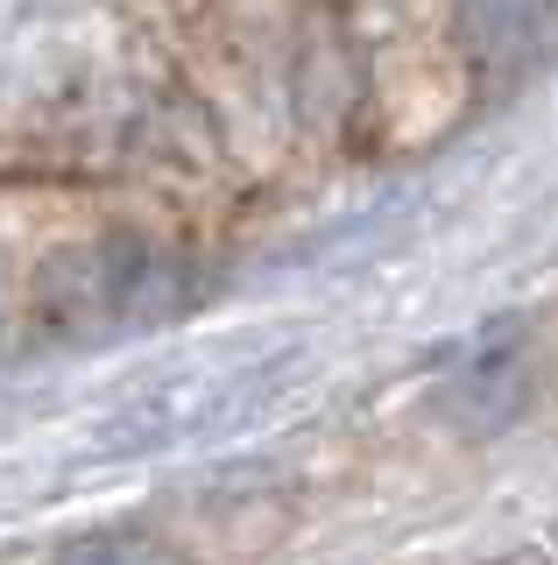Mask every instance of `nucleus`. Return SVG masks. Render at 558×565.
I'll use <instances>...</instances> for the list:
<instances>
[{
	"label": "nucleus",
	"mask_w": 558,
	"mask_h": 565,
	"mask_svg": "<svg viewBox=\"0 0 558 565\" xmlns=\"http://www.w3.org/2000/svg\"><path fill=\"white\" fill-rule=\"evenodd\" d=\"M57 565H184V558H178V544L155 537V530H93V537L64 544Z\"/></svg>",
	"instance_id": "1"
}]
</instances>
